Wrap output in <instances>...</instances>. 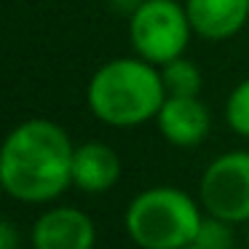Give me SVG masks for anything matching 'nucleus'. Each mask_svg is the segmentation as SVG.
Here are the masks:
<instances>
[{
    "label": "nucleus",
    "instance_id": "nucleus-1",
    "mask_svg": "<svg viewBox=\"0 0 249 249\" xmlns=\"http://www.w3.org/2000/svg\"><path fill=\"white\" fill-rule=\"evenodd\" d=\"M72 156L75 147L59 124L24 121L0 145L3 190L27 204H46L72 185Z\"/></svg>",
    "mask_w": 249,
    "mask_h": 249
},
{
    "label": "nucleus",
    "instance_id": "nucleus-2",
    "mask_svg": "<svg viewBox=\"0 0 249 249\" xmlns=\"http://www.w3.org/2000/svg\"><path fill=\"white\" fill-rule=\"evenodd\" d=\"M166 99L161 72L140 56H124L102 65L89 81L86 102L110 126H140L156 118Z\"/></svg>",
    "mask_w": 249,
    "mask_h": 249
},
{
    "label": "nucleus",
    "instance_id": "nucleus-3",
    "mask_svg": "<svg viewBox=\"0 0 249 249\" xmlns=\"http://www.w3.org/2000/svg\"><path fill=\"white\" fill-rule=\"evenodd\" d=\"M201 209L177 188H150L126 209V233L140 249H182L193 244Z\"/></svg>",
    "mask_w": 249,
    "mask_h": 249
},
{
    "label": "nucleus",
    "instance_id": "nucleus-4",
    "mask_svg": "<svg viewBox=\"0 0 249 249\" xmlns=\"http://www.w3.org/2000/svg\"><path fill=\"white\" fill-rule=\"evenodd\" d=\"M190 22L185 6L174 0H142L131 11L129 40L137 56L156 67L182 56L190 38Z\"/></svg>",
    "mask_w": 249,
    "mask_h": 249
},
{
    "label": "nucleus",
    "instance_id": "nucleus-5",
    "mask_svg": "<svg viewBox=\"0 0 249 249\" xmlns=\"http://www.w3.org/2000/svg\"><path fill=\"white\" fill-rule=\"evenodd\" d=\"M201 204L225 222L249 220V153L233 150L214 158L201 177Z\"/></svg>",
    "mask_w": 249,
    "mask_h": 249
},
{
    "label": "nucleus",
    "instance_id": "nucleus-6",
    "mask_svg": "<svg viewBox=\"0 0 249 249\" xmlns=\"http://www.w3.org/2000/svg\"><path fill=\"white\" fill-rule=\"evenodd\" d=\"M97 228L91 217L72 206H56L35 220L33 247L35 249H94Z\"/></svg>",
    "mask_w": 249,
    "mask_h": 249
},
{
    "label": "nucleus",
    "instance_id": "nucleus-7",
    "mask_svg": "<svg viewBox=\"0 0 249 249\" xmlns=\"http://www.w3.org/2000/svg\"><path fill=\"white\" fill-rule=\"evenodd\" d=\"M156 118L161 134L177 147L198 145L212 129L209 110L198 97H166Z\"/></svg>",
    "mask_w": 249,
    "mask_h": 249
},
{
    "label": "nucleus",
    "instance_id": "nucleus-8",
    "mask_svg": "<svg viewBox=\"0 0 249 249\" xmlns=\"http://www.w3.org/2000/svg\"><path fill=\"white\" fill-rule=\"evenodd\" d=\"M185 14L201 38L225 40L247 24L249 0H185Z\"/></svg>",
    "mask_w": 249,
    "mask_h": 249
},
{
    "label": "nucleus",
    "instance_id": "nucleus-9",
    "mask_svg": "<svg viewBox=\"0 0 249 249\" xmlns=\"http://www.w3.org/2000/svg\"><path fill=\"white\" fill-rule=\"evenodd\" d=\"M121 177L118 153L105 142H83L72 156V185L83 193H105Z\"/></svg>",
    "mask_w": 249,
    "mask_h": 249
},
{
    "label": "nucleus",
    "instance_id": "nucleus-10",
    "mask_svg": "<svg viewBox=\"0 0 249 249\" xmlns=\"http://www.w3.org/2000/svg\"><path fill=\"white\" fill-rule=\"evenodd\" d=\"M161 81L166 89V97H198L204 78L190 59L177 56L161 67Z\"/></svg>",
    "mask_w": 249,
    "mask_h": 249
},
{
    "label": "nucleus",
    "instance_id": "nucleus-11",
    "mask_svg": "<svg viewBox=\"0 0 249 249\" xmlns=\"http://www.w3.org/2000/svg\"><path fill=\"white\" fill-rule=\"evenodd\" d=\"M233 222H225L220 217H204L198 225V233H196L193 244L201 249H233L236 244V236H233Z\"/></svg>",
    "mask_w": 249,
    "mask_h": 249
},
{
    "label": "nucleus",
    "instance_id": "nucleus-12",
    "mask_svg": "<svg viewBox=\"0 0 249 249\" xmlns=\"http://www.w3.org/2000/svg\"><path fill=\"white\" fill-rule=\"evenodd\" d=\"M225 118L236 134L249 137V78L231 91L225 105Z\"/></svg>",
    "mask_w": 249,
    "mask_h": 249
},
{
    "label": "nucleus",
    "instance_id": "nucleus-13",
    "mask_svg": "<svg viewBox=\"0 0 249 249\" xmlns=\"http://www.w3.org/2000/svg\"><path fill=\"white\" fill-rule=\"evenodd\" d=\"M0 249H19L17 225L8 220H0Z\"/></svg>",
    "mask_w": 249,
    "mask_h": 249
},
{
    "label": "nucleus",
    "instance_id": "nucleus-14",
    "mask_svg": "<svg viewBox=\"0 0 249 249\" xmlns=\"http://www.w3.org/2000/svg\"><path fill=\"white\" fill-rule=\"evenodd\" d=\"M182 249H201V247H196V244H188V247H182Z\"/></svg>",
    "mask_w": 249,
    "mask_h": 249
},
{
    "label": "nucleus",
    "instance_id": "nucleus-15",
    "mask_svg": "<svg viewBox=\"0 0 249 249\" xmlns=\"http://www.w3.org/2000/svg\"><path fill=\"white\" fill-rule=\"evenodd\" d=\"M0 193H3V182H0Z\"/></svg>",
    "mask_w": 249,
    "mask_h": 249
},
{
    "label": "nucleus",
    "instance_id": "nucleus-16",
    "mask_svg": "<svg viewBox=\"0 0 249 249\" xmlns=\"http://www.w3.org/2000/svg\"><path fill=\"white\" fill-rule=\"evenodd\" d=\"M247 241H249V231H247Z\"/></svg>",
    "mask_w": 249,
    "mask_h": 249
}]
</instances>
